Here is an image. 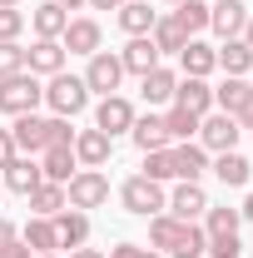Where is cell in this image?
Wrapping results in <instances>:
<instances>
[{
  "label": "cell",
  "instance_id": "cell-51",
  "mask_svg": "<svg viewBox=\"0 0 253 258\" xmlns=\"http://www.w3.org/2000/svg\"><path fill=\"white\" fill-rule=\"evenodd\" d=\"M0 194H5V184H0Z\"/></svg>",
  "mask_w": 253,
  "mask_h": 258
},
{
  "label": "cell",
  "instance_id": "cell-36",
  "mask_svg": "<svg viewBox=\"0 0 253 258\" xmlns=\"http://www.w3.org/2000/svg\"><path fill=\"white\" fill-rule=\"evenodd\" d=\"M20 70H25L20 40H0V80H5V75H20Z\"/></svg>",
  "mask_w": 253,
  "mask_h": 258
},
{
  "label": "cell",
  "instance_id": "cell-19",
  "mask_svg": "<svg viewBox=\"0 0 253 258\" xmlns=\"http://www.w3.org/2000/svg\"><path fill=\"white\" fill-rule=\"evenodd\" d=\"M159 60H164V55L154 50V40H149V35H129V45L119 50V64H124V75H149Z\"/></svg>",
  "mask_w": 253,
  "mask_h": 258
},
{
  "label": "cell",
  "instance_id": "cell-15",
  "mask_svg": "<svg viewBox=\"0 0 253 258\" xmlns=\"http://www.w3.org/2000/svg\"><path fill=\"white\" fill-rule=\"evenodd\" d=\"M129 139H134L139 154H154V149H169V144H174V139H169V124H164V114H134Z\"/></svg>",
  "mask_w": 253,
  "mask_h": 258
},
{
  "label": "cell",
  "instance_id": "cell-39",
  "mask_svg": "<svg viewBox=\"0 0 253 258\" xmlns=\"http://www.w3.org/2000/svg\"><path fill=\"white\" fill-rule=\"evenodd\" d=\"M109 258H159V253H154V248H139V243H114Z\"/></svg>",
  "mask_w": 253,
  "mask_h": 258
},
{
  "label": "cell",
  "instance_id": "cell-26",
  "mask_svg": "<svg viewBox=\"0 0 253 258\" xmlns=\"http://www.w3.org/2000/svg\"><path fill=\"white\" fill-rule=\"evenodd\" d=\"M179 70H184V75H194V80H209V75L219 70V60H214V45L189 40V45L179 50Z\"/></svg>",
  "mask_w": 253,
  "mask_h": 258
},
{
  "label": "cell",
  "instance_id": "cell-29",
  "mask_svg": "<svg viewBox=\"0 0 253 258\" xmlns=\"http://www.w3.org/2000/svg\"><path fill=\"white\" fill-rule=\"evenodd\" d=\"M169 15H174V25L189 40H199V30H209V0H179Z\"/></svg>",
  "mask_w": 253,
  "mask_h": 258
},
{
  "label": "cell",
  "instance_id": "cell-17",
  "mask_svg": "<svg viewBox=\"0 0 253 258\" xmlns=\"http://www.w3.org/2000/svg\"><path fill=\"white\" fill-rule=\"evenodd\" d=\"M169 104H179V109H189V114H209L214 109V85L209 80H194V75H179V85H174V99Z\"/></svg>",
  "mask_w": 253,
  "mask_h": 258
},
{
  "label": "cell",
  "instance_id": "cell-9",
  "mask_svg": "<svg viewBox=\"0 0 253 258\" xmlns=\"http://www.w3.org/2000/svg\"><path fill=\"white\" fill-rule=\"evenodd\" d=\"M238 134H243V129L233 124V114H223V109H209V114L199 119V144H204L209 154H228V149H238Z\"/></svg>",
  "mask_w": 253,
  "mask_h": 258
},
{
  "label": "cell",
  "instance_id": "cell-18",
  "mask_svg": "<svg viewBox=\"0 0 253 258\" xmlns=\"http://www.w3.org/2000/svg\"><path fill=\"white\" fill-rule=\"evenodd\" d=\"M65 60H70V55H65L60 40H35L30 50H25V70H30V75H45V80H50V75H60Z\"/></svg>",
  "mask_w": 253,
  "mask_h": 258
},
{
  "label": "cell",
  "instance_id": "cell-2",
  "mask_svg": "<svg viewBox=\"0 0 253 258\" xmlns=\"http://www.w3.org/2000/svg\"><path fill=\"white\" fill-rule=\"evenodd\" d=\"M10 139H15L20 154H45V149H70L75 144V129L60 114H50V119L45 114H20L10 124Z\"/></svg>",
  "mask_w": 253,
  "mask_h": 258
},
{
  "label": "cell",
  "instance_id": "cell-34",
  "mask_svg": "<svg viewBox=\"0 0 253 258\" xmlns=\"http://www.w3.org/2000/svg\"><path fill=\"white\" fill-rule=\"evenodd\" d=\"M238 224H243V214L228 209V204L223 209H214V204L204 209V233H238Z\"/></svg>",
  "mask_w": 253,
  "mask_h": 258
},
{
  "label": "cell",
  "instance_id": "cell-14",
  "mask_svg": "<svg viewBox=\"0 0 253 258\" xmlns=\"http://www.w3.org/2000/svg\"><path fill=\"white\" fill-rule=\"evenodd\" d=\"M129 124H134V104H129L124 95H104L95 104V129H104L109 139H114V134H129Z\"/></svg>",
  "mask_w": 253,
  "mask_h": 258
},
{
  "label": "cell",
  "instance_id": "cell-25",
  "mask_svg": "<svg viewBox=\"0 0 253 258\" xmlns=\"http://www.w3.org/2000/svg\"><path fill=\"white\" fill-rule=\"evenodd\" d=\"M30 25H35V40H60L65 25H70V10H60L55 0H45V5L30 10Z\"/></svg>",
  "mask_w": 253,
  "mask_h": 258
},
{
  "label": "cell",
  "instance_id": "cell-21",
  "mask_svg": "<svg viewBox=\"0 0 253 258\" xmlns=\"http://www.w3.org/2000/svg\"><path fill=\"white\" fill-rule=\"evenodd\" d=\"M55 238H60V248H85V243H90V214L60 209V214H55Z\"/></svg>",
  "mask_w": 253,
  "mask_h": 258
},
{
  "label": "cell",
  "instance_id": "cell-20",
  "mask_svg": "<svg viewBox=\"0 0 253 258\" xmlns=\"http://www.w3.org/2000/svg\"><path fill=\"white\" fill-rule=\"evenodd\" d=\"M174 85H179V70H169V64H154L149 75H139L144 104H169V99H174Z\"/></svg>",
  "mask_w": 253,
  "mask_h": 258
},
{
  "label": "cell",
  "instance_id": "cell-7",
  "mask_svg": "<svg viewBox=\"0 0 253 258\" xmlns=\"http://www.w3.org/2000/svg\"><path fill=\"white\" fill-rule=\"evenodd\" d=\"M214 109L233 114V124H238V129H253V85L228 75L219 90H214Z\"/></svg>",
  "mask_w": 253,
  "mask_h": 258
},
{
  "label": "cell",
  "instance_id": "cell-35",
  "mask_svg": "<svg viewBox=\"0 0 253 258\" xmlns=\"http://www.w3.org/2000/svg\"><path fill=\"white\" fill-rule=\"evenodd\" d=\"M139 174L154 179V184L174 179V144H169V149H154V154H144V169H139Z\"/></svg>",
  "mask_w": 253,
  "mask_h": 258
},
{
  "label": "cell",
  "instance_id": "cell-5",
  "mask_svg": "<svg viewBox=\"0 0 253 258\" xmlns=\"http://www.w3.org/2000/svg\"><path fill=\"white\" fill-rule=\"evenodd\" d=\"M119 204H124L134 219H154V214L169 209V194H164V184L144 179V174H129L124 184H119Z\"/></svg>",
  "mask_w": 253,
  "mask_h": 258
},
{
  "label": "cell",
  "instance_id": "cell-47",
  "mask_svg": "<svg viewBox=\"0 0 253 258\" xmlns=\"http://www.w3.org/2000/svg\"><path fill=\"white\" fill-rule=\"evenodd\" d=\"M55 5H60V10H80L85 0H55Z\"/></svg>",
  "mask_w": 253,
  "mask_h": 258
},
{
  "label": "cell",
  "instance_id": "cell-44",
  "mask_svg": "<svg viewBox=\"0 0 253 258\" xmlns=\"http://www.w3.org/2000/svg\"><path fill=\"white\" fill-rule=\"evenodd\" d=\"M238 214H243V219H248V224H253V189L243 194V204H238Z\"/></svg>",
  "mask_w": 253,
  "mask_h": 258
},
{
  "label": "cell",
  "instance_id": "cell-3",
  "mask_svg": "<svg viewBox=\"0 0 253 258\" xmlns=\"http://www.w3.org/2000/svg\"><path fill=\"white\" fill-rule=\"evenodd\" d=\"M45 99V85H40V75L30 70H20V75H5L0 80V114H10V119H20V114H35V104Z\"/></svg>",
  "mask_w": 253,
  "mask_h": 258
},
{
  "label": "cell",
  "instance_id": "cell-38",
  "mask_svg": "<svg viewBox=\"0 0 253 258\" xmlns=\"http://www.w3.org/2000/svg\"><path fill=\"white\" fill-rule=\"evenodd\" d=\"M25 30V10H0V40H20Z\"/></svg>",
  "mask_w": 253,
  "mask_h": 258
},
{
  "label": "cell",
  "instance_id": "cell-32",
  "mask_svg": "<svg viewBox=\"0 0 253 258\" xmlns=\"http://www.w3.org/2000/svg\"><path fill=\"white\" fill-rule=\"evenodd\" d=\"M60 209H70V204H65V184H40V189L30 194V214L35 219H55Z\"/></svg>",
  "mask_w": 253,
  "mask_h": 258
},
{
  "label": "cell",
  "instance_id": "cell-24",
  "mask_svg": "<svg viewBox=\"0 0 253 258\" xmlns=\"http://www.w3.org/2000/svg\"><path fill=\"white\" fill-rule=\"evenodd\" d=\"M209 169H214V179H219L223 189H243V184L253 179V164L243 159L238 149H228V154H219V159L209 164Z\"/></svg>",
  "mask_w": 253,
  "mask_h": 258
},
{
  "label": "cell",
  "instance_id": "cell-41",
  "mask_svg": "<svg viewBox=\"0 0 253 258\" xmlns=\"http://www.w3.org/2000/svg\"><path fill=\"white\" fill-rule=\"evenodd\" d=\"M0 258H35V253H30V248H25V243H20V238H10V243L0 248Z\"/></svg>",
  "mask_w": 253,
  "mask_h": 258
},
{
  "label": "cell",
  "instance_id": "cell-43",
  "mask_svg": "<svg viewBox=\"0 0 253 258\" xmlns=\"http://www.w3.org/2000/svg\"><path fill=\"white\" fill-rule=\"evenodd\" d=\"M85 5H90V10H119L124 0H85Z\"/></svg>",
  "mask_w": 253,
  "mask_h": 258
},
{
  "label": "cell",
  "instance_id": "cell-22",
  "mask_svg": "<svg viewBox=\"0 0 253 258\" xmlns=\"http://www.w3.org/2000/svg\"><path fill=\"white\" fill-rule=\"evenodd\" d=\"M204 174H209V149L204 144H189V139L174 144V179H194L199 184Z\"/></svg>",
  "mask_w": 253,
  "mask_h": 258
},
{
  "label": "cell",
  "instance_id": "cell-1",
  "mask_svg": "<svg viewBox=\"0 0 253 258\" xmlns=\"http://www.w3.org/2000/svg\"><path fill=\"white\" fill-rule=\"evenodd\" d=\"M149 248L169 253V258H199L209 248V233H204V224H184L174 214H154L149 219Z\"/></svg>",
  "mask_w": 253,
  "mask_h": 258
},
{
  "label": "cell",
  "instance_id": "cell-50",
  "mask_svg": "<svg viewBox=\"0 0 253 258\" xmlns=\"http://www.w3.org/2000/svg\"><path fill=\"white\" fill-rule=\"evenodd\" d=\"M169 5H179V0H169Z\"/></svg>",
  "mask_w": 253,
  "mask_h": 258
},
{
  "label": "cell",
  "instance_id": "cell-28",
  "mask_svg": "<svg viewBox=\"0 0 253 258\" xmlns=\"http://www.w3.org/2000/svg\"><path fill=\"white\" fill-rule=\"evenodd\" d=\"M214 60H219V70L223 75H233V80H243L253 70V50L243 45V40H223L219 50H214Z\"/></svg>",
  "mask_w": 253,
  "mask_h": 258
},
{
  "label": "cell",
  "instance_id": "cell-4",
  "mask_svg": "<svg viewBox=\"0 0 253 258\" xmlns=\"http://www.w3.org/2000/svg\"><path fill=\"white\" fill-rule=\"evenodd\" d=\"M45 104L60 114V119H75V114H85V104H90V85H85V75H50L45 80Z\"/></svg>",
  "mask_w": 253,
  "mask_h": 258
},
{
  "label": "cell",
  "instance_id": "cell-49",
  "mask_svg": "<svg viewBox=\"0 0 253 258\" xmlns=\"http://www.w3.org/2000/svg\"><path fill=\"white\" fill-rule=\"evenodd\" d=\"M35 258H55V253H35Z\"/></svg>",
  "mask_w": 253,
  "mask_h": 258
},
{
  "label": "cell",
  "instance_id": "cell-13",
  "mask_svg": "<svg viewBox=\"0 0 253 258\" xmlns=\"http://www.w3.org/2000/svg\"><path fill=\"white\" fill-rule=\"evenodd\" d=\"M109 154H114V139L104 129H75V159H80V169H104Z\"/></svg>",
  "mask_w": 253,
  "mask_h": 258
},
{
  "label": "cell",
  "instance_id": "cell-6",
  "mask_svg": "<svg viewBox=\"0 0 253 258\" xmlns=\"http://www.w3.org/2000/svg\"><path fill=\"white\" fill-rule=\"evenodd\" d=\"M65 204H70V209H80V214L104 209V204H109V179H104L99 169H80V174L65 184Z\"/></svg>",
  "mask_w": 253,
  "mask_h": 258
},
{
  "label": "cell",
  "instance_id": "cell-10",
  "mask_svg": "<svg viewBox=\"0 0 253 258\" xmlns=\"http://www.w3.org/2000/svg\"><path fill=\"white\" fill-rule=\"evenodd\" d=\"M0 184H5L10 194H20V199H30V194L45 184V174H40V159H35V154H15V159L0 169Z\"/></svg>",
  "mask_w": 253,
  "mask_h": 258
},
{
  "label": "cell",
  "instance_id": "cell-30",
  "mask_svg": "<svg viewBox=\"0 0 253 258\" xmlns=\"http://www.w3.org/2000/svg\"><path fill=\"white\" fill-rule=\"evenodd\" d=\"M149 40H154V50H159V55H179V50L189 45V35L174 25V15H159V20H154V30H149Z\"/></svg>",
  "mask_w": 253,
  "mask_h": 258
},
{
  "label": "cell",
  "instance_id": "cell-48",
  "mask_svg": "<svg viewBox=\"0 0 253 258\" xmlns=\"http://www.w3.org/2000/svg\"><path fill=\"white\" fill-rule=\"evenodd\" d=\"M0 10H20V0H0Z\"/></svg>",
  "mask_w": 253,
  "mask_h": 258
},
{
  "label": "cell",
  "instance_id": "cell-16",
  "mask_svg": "<svg viewBox=\"0 0 253 258\" xmlns=\"http://www.w3.org/2000/svg\"><path fill=\"white\" fill-rule=\"evenodd\" d=\"M204 209H209V194H204V184L179 179V189L169 194V214H174V219H184V224H199V219H204Z\"/></svg>",
  "mask_w": 253,
  "mask_h": 258
},
{
  "label": "cell",
  "instance_id": "cell-8",
  "mask_svg": "<svg viewBox=\"0 0 253 258\" xmlns=\"http://www.w3.org/2000/svg\"><path fill=\"white\" fill-rule=\"evenodd\" d=\"M85 85H90V95H119V85H124V64L114 50H95L90 64H85Z\"/></svg>",
  "mask_w": 253,
  "mask_h": 258
},
{
  "label": "cell",
  "instance_id": "cell-33",
  "mask_svg": "<svg viewBox=\"0 0 253 258\" xmlns=\"http://www.w3.org/2000/svg\"><path fill=\"white\" fill-rule=\"evenodd\" d=\"M164 124H169V139H174V144H184V139H194V134H199V114H189V109H179V104H169Z\"/></svg>",
  "mask_w": 253,
  "mask_h": 258
},
{
  "label": "cell",
  "instance_id": "cell-11",
  "mask_svg": "<svg viewBox=\"0 0 253 258\" xmlns=\"http://www.w3.org/2000/svg\"><path fill=\"white\" fill-rule=\"evenodd\" d=\"M248 5L243 0H214L209 5V30L219 35V40H238L243 35V25H248Z\"/></svg>",
  "mask_w": 253,
  "mask_h": 258
},
{
  "label": "cell",
  "instance_id": "cell-23",
  "mask_svg": "<svg viewBox=\"0 0 253 258\" xmlns=\"http://www.w3.org/2000/svg\"><path fill=\"white\" fill-rule=\"evenodd\" d=\"M40 174H45V184H70V179L80 174L75 144H70V149H45V154H40Z\"/></svg>",
  "mask_w": 253,
  "mask_h": 258
},
{
  "label": "cell",
  "instance_id": "cell-46",
  "mask_svg": "<svg viewBox=\"0 0 253 258\" xmlns=\"http://www.w3.org/2000/svg\"><path fill=\"white\" fill-rule=\"evenodd\" d=\"M238 40H243V45L253 50V15H248V25H243V35H238Z\"/></svg>",
  "mask_w": 253,
  "mask_h": 258
},
{
  "label": "cell",
  "instance_id": "cell-42",
  "mask_svg": "<svg viewBox=\"0 0 253 258\" xmlns=\"http://www.w3.org/2000/svg\"><path fill=\"white\" fill-rule=\"evenodd\" d=\"M10 238H20V233H15V224H10V219H5V214H0V248H5V243H10Z\"/></svg>",
  "mask_w": 253,
  "mask_h": 258
},
{
  "label": "cell",
  "instance_id": "cell-31",
  "mask_svg": "<svg viewBox=\"0 0 253 258\" xmlns=\"http://www.w3.org/2000/svg\"><path fill=\"white\" fill-rule=\"evenodd\" d=\"M20 243H25L30 253H55V248H60V238H55V219H30Z\"/></svg>",
  "mask_w": 253,
  "mask_h": 258
},
{
  "label": "cell",
  "instance_id": "cell-40",
  "mask_svg": "<svg viewBox=\"0 0 253 258\" xmlns=\"http://www.w3.org/2000/svg\"><path fill=\"white\" fill-rule=\"evenodd\" d=\"M15 154H20V149H15V139H10V129H0V169H5V164L15 159Z\"/></svg>",
  "mask_w": 253,
  "mask_h": 258
},
{
  "label": "cell",
  "instance_id": "cell-12",
  "mask_svg": "<svg viewBox=\"0 0 253 258\" xmlns=\"http://www.w3.org/2000/svg\"><path fill=\"white\" fill-rule=\"evenodd\" d=\"M60 45H65V55H85V60H90L99 45H104V30H99V20H90V15H75V20L65 25Z\"/></svg>",
  "mask_w": 253,
  "mask_h": 258
},
{
  "label": "cell",
  "instance_id": "cell-37",
  "mask_svg": "<svg viewBox=\"0 0 253 258\" xmlns=\"http://www.w3.org/2000/svg\"><path fill=\"white\" fill-rule=\"evenodd\" d=\"M209 258H238L243 253V243H238V233H209Z\"/></svg>",
  "mask_w": 253,
  "mask_h": 258
},
{
  "label": "cell",
  "instance_id": "cell-45",
  "mask_svg": "<svg viewBox=\"0 0 253 258\" xmlns=\"http://www.w3.org/2000/svg\"><path fill=\"white\" fill-rule=\"evenodd\" d=\"M70 258H104L99 248H70Z\"/></svg>",
  "mask_w": 253,
  "mask_h": 258
},
{
  "label": "cell",
  "instance_id": "cell-27",
  "mask_svg": "<svg viewBox=\"0 0 253 258\" xmlns=\"http://www.w3.org/2000/svg\"><path fill=\"white\" fill-rule=\"evenodd\" d=\"M114 15H119V30L124 35H149L154 20H159V10H149V0H124Z\"/></svg>",
  "mask_w": 253,
  "mask_h": 258
}]
</instances>
